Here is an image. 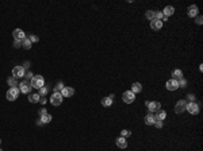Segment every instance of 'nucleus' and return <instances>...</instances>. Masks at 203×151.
<instances>
[{
	"label": "nucleus",
	"mask_w": 203,
	"mask_h": 151,
	"mask_svg": "<svg viewBox=\"0 0 203 151\" xmlns=\"http://www.w3.org/2000/svg\"><path fill=\"white\" fill-rule=\"evenodd\" d=\"M178 84H179V88H186V85H187V81L184 80V78H180V80L178 81Z\"/></svg>",
	"instance_id": "27"
},
{
	"label": "nucleus",
	"mask_w": 203,
	"mask_h": 151,
	"mask_svg": "<svg viewBox=\"0 0 203 151\" xmlns=\"http://www.w3.org/2000/svg\"><path fill=\"white\" fill-rule=\"evenodd\" d=\"M29 39L31 41V43H33V42H38V41H39V38H38L37 35H30Z\"/></svg>",
	"instance_id": "32"
},
{
	"label": "nucleus",
	"mask_w": 203,
	"mask_h": 151,
	"mask_svg": "<svg viewBox=\"0 0 203 151\" xmlns=\"http://www.w3.org/2000/svg\"><path fill=\"white\" fill-rule=\"evenodd\" d=\"M41 99V96L38 93H33V95H29V101L30 103H38Z\"/></svg>",
	"instance_id": "22"
},
{
	"label": "nucleus",
	"mask_w": 203,
	"mask_h": 151,
	"mask_svg": "<svg viewBox=\"0 0 203 151\" xmlns=\"http://www.w3.org/2000/svg\"><path fill=\"white\" fill-rule=\"evenodd\" d=\"M102 105H103V107H111L112 105V99H110V97H104L103 100H102Z\"/></svg>",
	"instance_id": "23"
},
{
	"label": "nucleus",
	"mask_w": 203,
	"mask_h": 151,
	"mask_svg": "<svg viewBox=\"0 0 203 151\" xmlns=\"http://www.w3.org/2000/svg\"><path fill=\"white\" fill-rule=\"evenodd\" d=\"M25 74H26V70L23 66H15L12 69V77H15V78L25 77Z\"/></svg>",
	"instance_id": "6"
},
{
	"label": "nucleus",
	"mask_w": 203,
	"mask_h": 151,
	"mask_svg": "<svg viewBox=\"0 0 203 151\" xmlns=\"http://www.w3.org/2000/svg\"><path fill=\"white\" fill-rule=\"evenodd\" d=\"M195 20H196V24H202V23H203V18L200 16V15H198V16H195Z\"/></svg>",
	"instance_id": "33"
},
{
	"label": "nucleus",
	"mask_w": 203,
	"mask_h": 151,
	"mask_svg": "<svg viewBox=\"0 0 203 151\" xmlns=\"http://www.w3.org/2000/svg\"><path fill=\"white\" fill-rule=\"evenodd\" d=\"M186 105H187V101L186 100H179L175 105V112L176 113H182L184 112V109H186Z\"/></svg>",
	"instance_id": "9"
},
{
	"label": "nucleus",
	"mask_w": 203,
	"mask_h": 151,
	"mask_svg": "<svg viewBox=\"0 0 203 151\" xmlns=\"http://www.w3.org/2000/svg\"><path fill=\"white\" fill-rule=\"evenodd\" d=\"M154 122H156V118H154L153 113H148L145 116V124H148V126H153Z\"/></svg>",
	"instance_id": "16"
},
{
	"label": "nucleus",
	"mask_w": 203,
	"mask_h": 151,
	"mask_svg": "<svg viewBox=\"0 0 203 151\" xmlns=\"http://www.w3.org/2000/svg\"><path fill=\"white\" fill-rule=\"evenodd\" d=\"M161 27H162V20H157V19L150 20V29H152V30L158 31V30H161Z\"/></svg>",
	"instance_id": "13"
},
{
	"label": "nucleus",
	"mask_w": 203,
	"mask_h": 151,
	"mask_svg": "<svg viewBox=\"0 0 203 151\" xmlns=\"http://www.w3.org/2000/svg\"><path fill=\"white\" fill-rule=\"evenodd\" d=\"M38 103H41V104L43 105V104H45V103H46V99H45V97H41V99H39V101H38Z\"/></svg>",
	"instance_id": "37"
},
{
	"label": "nucleus",
	"mask_w": 203,
	"mask_h": 151,
	"mask_svg": "<svg viewBox=\"0 0 203 151\" xmlns=\"http://www.w3.org/2000/svg\"><path fill=\"white\" fill-rule=\"evenodd\" d=\"M198 7L195 4H192V5H190L188 7V16L190 18H195V16H198Z\"/></svg>",
	"instance_id": "15"
},
{
	"label": "nucleus",
	"mask_w": 203,
	"mask_h": 151,
	"mask_svg": "<svg viewBox=\"0 0 203 151\" xmlns=\"http://www.w3.org/2000/svg\"><path fill=\"white\" fill-rule=\"evenodd\" d=\"M46 113H47V112H46V109H45V108H43V109H39V116H42V115H46Z\"/></svg>",
	"instance_id": "36"
},
{
	"label": "nucleus",
	"mask_w": 203,
	"mask_h": 151,
	"mask_svg": "<svg viewBox=\"0 0 203 151\" xmlns=\"http://www.w3.org/2000/svg\"><path fill=\"white\" fill-rule=\"evenodd\" d=\"M46 93H47V88H46V86H42V88H39V93H38L39 96H45Z\"/></svg>",
	"instance_id": "28"
},
{
	"label": "nucleus",
	"mask_w": 203,
	"mask_h": 151,
	"mask_svg": "<svg viewBox=\"0 0 203 151\" xmlns=\"http://www.w3.org/2000/svg\"><path fill=\"white\" fill-rule=\"evenodd\" d=\"M146 19H149V20H153L154 16H156V11H152V10H149V11H146L145 14Z\"/></svg>",
	"instance_id": "26"
},
{
	"label": "nucleus",
	"mask_w": 203,
	"mask_h": 151,
	"mask_svg": "<svg viewBox=\"0 0 203 151\" xmlns=\"http://www.w3.org/2000/svg\"><path fill=\"white\" fill-rule=\"evenodd\" d=\"M0 143H1V140H0Z\"/></svg>",
	"instance_id": "39"
},
{
	"label": "nucleus",
	"mask_w": 203,
	"mask_h": 151,
	"mask_svg": "<svg viewBox=\"0 0 203 151\" xmlns=\"http://www.w3.org/2000/svg\"><path fill=\"white\" fill-rule=\"evenodd\" d=\"M115 143H116V146L119 147V148H126V147H127V140H126V138H122V136L116 138Z\"/></svg>",
	"instance_id": "14"
},
{
	"label": "nucleus",
	"mask_w": 203,
	"mask_h": 151,
	"mask_svg": "<svg viewBox=\"0 0 203 151\" xmlns=\"http://www.w3.org/2000/svg\"><path fill=\"white\" fill-rule=\"evenodd\" d=\"M18 86H19V90H21L22 93H30V92H31V89H33V88H31L30 81H22Z\"/></svg>",
	"instance_id": "7"
},
{
	"label": "nucleus",
	"mask_w": 203,
	"mask_h": 151,
	"mask_svg": "<svg viewBox=\"0 0 203 151\" xmlns=\"http://www.w3.org/2000/svg\"><path fill=\"white\" fill-rule=\"evenodd\" d=\"M7 82H8V85L11 88H17L18 86V82H17V78H15V77H10L8 80H7Z\"/></svg>",
	"instance_id": "24"
},
{
	"label": "nucleus",
	"mask_w": 203,
	"mask_h": 151,
	"mask_svg": "<svg viewBox=\"0 0 203 151\" xmlns=\"http://www.w3.org/2000/svg\"><path fill=\"white\" fill-rule=\"evenodd\" d=\"M175 12V8L172 7V5H167L165 8H164V11H162V14H164V16H171V15H173Z\"/></svg>",
	"instance_id": "18"
},
{
	"label": "nucleus",
	"mask_w": 203,
	"mask_h": 151,
	"mask_svg": "<svg viewBox=\"0 0 203 151\" xmlns=\"http://www.w3.org/2000/svg\"><path fill=\"white\" fill-rule=\"evenodd\" d=\"M19 88H10L8 90H7V93H6V97H7V100L8 101H15L18 99V96H19Z\"/></svg>",
	"instance_id": "2"
},
{
	"label": "nucleus",
	"mask_w": 203,
	"mask_h": 151,
	"mask_svg": "<svg viewBox=\"0 0 203 151\" xmlns=\"http://www.w3.org/2000/svg\"><path fill=\"white\" fill-rule=\"evenodd\" d=\"M148 108H149L150 113H153V112H157L158 109L161 108V104L158 103V101H152V103H149L148 104Z\"/></svg>",
	"instance_id": "12"
},
{
	"label": "nucleus",
	"mask_w": 203,
	"mask_h": 151,
	"mask_svg": "<svg viewBox=\"0 0 203 151\" xmlns=\"http://www.w3.org/2000/svg\"><path fill=\"white\" fill-rule=\"evenodd\" d=\"M142 90V85L140 84V82H134V84L131 85V92L133 93H140Z\"/></svg>",
	"instance_id": "20"
},
{
	"label": "nucleus",
	"mask_w": 203,
	"mask_h": 151,
	"mask_svg": "<svg viewBox=\"0 0 203 151\" xmlns=\"http://www.w3.org/2000/svg\"><path fill=\"white\" fill-rule=\"evenodd\" d=\"M60 93H61L62 97H72L73 95H75V89L71 88V86H64Z\"/></svg>",
	"instance_id": "10"
},
{
	"label": "nucleus",
	"mask_w": 203,
	"mask_h": 151,
	"mask_svg": "<svg viewBox=\"0 0 203 151\" xmlns=\"http://www.w3.org/2000/svg\"><path fill=\"white\" fill-rule=\"evenodd\" d=\"M22 46H23V49L29 50L30 47H31V41H30L29 38H26L25 41H22Z\"/></svg>",
	"instance_id": "25"
},
{
	"label": "nucleus",
	"mask_w": 203,
	"mask_h": 151,
	"mask_svg": "<svg viewBox=\"0 0 203 151\" xmlns=\"http://www.w3.org/2000/svg\"><path fill=\"white\" fill-rule=\"evenodd\" d=\"M0 151H3V150H1V148H0Z\"/></svg>",
	"instance_id": "38"
},
{
	"label": "nucleus",
	"mask_w": 203,
	"mask_h": 151,
	"mask_svg": "<svg viewBox=\"0 0 203 151\" xmlns=\"http://www.w3.org/2000/svg\"><path fill=\"white\" fill-rule=\"evenodd\" d=\"M62 99H64V97L61 96V93L54 92L53 95H52V97H50V103H52L53 105H56V107H58V105H61Z\"/></svg>",
	"instance_id": "3"
},
{
	"label": "nucleus",
	"mask_w": 203,
	"mask_h": 151,
	"mask_svg": "<svg viewBox=\"0 0 203 151\" xmlns=\"http://www.w3.org/2000/svg\"><path fill=\"white\" fill-rule=\"evenodd\" d=\"M154 118H156V120L162 122V120L167 118V112H165V111H162V109H158L157 112H156V115H154Z\"/></svg>",
	"instance_id": "17"
},
{
	"label": "nucleus",
	"mask_w": 203,
	"mask_h": 151,
	"mask_svg": "<svg viewBox=\"0 0 203 151\" xmlns=\"http://www.w3.org/2000/svg\"><path fill=\"white\" fill-rule=\"evenodd\" d=\"M187 97H188V100H190L191 103H195V95H191V93H190Z\"/></svg>",
	"instance_id": "34"
},
{
	"label": "nucleus",
	"mask_w": 203,
	"mask_h": 151,
	"mask_svg": "<svg viewBox=\"0 0 203 151\" xmlns=\"http://www.w3.org/2000/svg\"><path fill=\"white\" fill-rule=\"evenodd\" d=\"M122 99L126 104H131L133 101L136 100V93H133L131 90H126V92L122 95Z\"/></svg>",
	"instance_id": "4"
},
{
	"label": "nucleus",
	"mask_w": 203,
	"mask_h": 151,
	"mask_svg": "<svg viewBox=\"0 0 203 151\" xmlns=\"http://www.w3.org/2000/svg\"><path fill=\"white\" fill-rule=\"evenodd\" d=\"M12 37L14 39L17 41V42H22V41H25L26 39V35H25V31L21 29H17V30H14V33H12Z\"/></svg>",
	"instance_id": "5"
},
{
	"label": "nucleus",
	"mask_w": 203,
	"mask_h": 151,
	"mask_svg": "<svg viewBox=\"0 0 203 151\" xmlns=\"http://www.w3.org/2000/svg\"><path fill=\"white\" fill-rule=\"evenodd\" d=\"M130 135H131V132L129 130H122V132H120V136H122V138H126V136H130Z\"/></svg>",
	"instance_id": "29"
},
{
	"label": "nucleus",
	"mask_w": 203,
	"mask_h": 151,
	"mask_svg": "<svg viewBox=\"0 0 203 151\" xmlns=\"http://www.w3.org/2000/svg\"><path fill=\"white\" fill-rule=\"evenodd\" d=\"M165 86H167V89L168 90H176V89L179 88V84H178V80H168L167 81V84H165Z\"/></svg>",
	"instance_id": "11"
},
{
	"label": "nucleus",
	"mask_w": 203,
	"mask_h": 151,
	"mask_svg": "<svg viewBox=\"0 0 203 151\" xmlns=\"http://www.w3.org/2000/svg\"><path fill=\"white\" fill-rule=\"evenodd\" d=\"M172 76H173V80H180V78H183V71L180 69H175L172 71Z\"/></svg>",
	"instance_id": "21"
},
{
	"label": "nucleus",
	"mask_w": 203,
	"mask_h": 151,
	"mask_svg": "<svg viewBox=\"0 0 203 151\" xmlns=\"http://www.w3.org/2000/svg\"><path fill=\"white\" fill-rule=\"evenodd\" d=\"M52 115L49 113H46V115H42L41 116V120H39V124H46V123H50L52 122Z\"/></svg>",
	"instance_id": "19"
},
{
	"label": "nucleus",
	"mask_w": 203,
	"mask_h": 151,
	"mask_svg": "<svg viewBox=\"0 0 203 151\" xmlns=\"http://www.w3.org/2000/svg\"><path fill=\"white\" fill-rule=\"evenodd\" d=\"M153 126L156 127V128H158V130H160V128H162V122H160V120H156Z\"/></svg>",
	"instance_id": "31"
},
{
	"label": "nucleus",
	"mask_w": 203,
	"mask_h": 151,
	"mask_svg": "<svg viewBox=\"0 0 203 151\" xmlns=\"http://www.w3.org/2000/svg\"><path fill=\"white\" fill-rule=\"evenodd\" d=\"M25 77H27V78H33L34 76H33V73H31V71H27V73L25 74Z\"/></svg>",
	"instance_id": "35"
},
{
	"label": "nucleus",
	"mask_w": 203,
	"mask_h": 151,
	"mask_svg": "<svg viewBox=\"0 0 203 151\" xmlns=\"http://www.w3.org/2000/svg\"><path fill=\"white\" fill-rule=\"evenodd\" d=\"M62 88H64V84H62V82H58L57 86H56V90H54V92H61Z\"/></svg>",
	"instance_id": "30"
},
{
	"label": "nucleus",
	"mask_w": 203,
	"mask_h": 151,
	"mask_svg": "<svg viewBox=\"0 0 203 151\" xmlns=\"http://www.w3.org/2000/svg\"><path fill=\"white\" fill-rule=\"evenodd\" d=\"M186 109L191 115H196V113H199V104H196V103H187Z\"/></svg>",
	"instance_id": "8"
},
{
	"label": "nucleus",
	"mask_w": 203,
	"mask_h": 151,
	"mask_svg": "<svg viewBox=\"0 0 203 151\" xmlns=\"http://www.w3.org/2000/svg\"><path fill=\"white\" fill-rule=\"evenodd\" d=\"M30 84H31V88H35V89H39L43 86L45 84V80H43V77L42 76H34L31 81H30Z\"/></svg>",
	"instance_id": "1"
}]
</instances>
